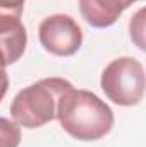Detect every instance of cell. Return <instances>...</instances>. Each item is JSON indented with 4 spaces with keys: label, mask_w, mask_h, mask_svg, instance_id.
I'll return each instance as SVG.
<instances>
[{
    "label": "cell",
    "mask_w": 146,
    "mask_h": 147,
    "mask_svg": "<svg viewBox=\"0 0 146 147\" xmlns=\"http://www.w3.org/2000/svg\"><path fill=\"white\" fill-rule=\"evenodd\" d=\"M55 118L64 132L83 142L103 139L113 127V111L108 105L95 92L76 89L72 84L60 94Z\"/></svg>",
    "instance_id": "1"
},
{
    "label": "cell",
    "mask_w": 146,
    "mask_h": 147,
    "mask_svg": "<svg viewBox=\"0 0 146 147\" xmlns=\"http://www.w3.org/2000/svg\"><path fill=\"white\" fill-rule=\"evenodd\" d=\"M69 86L71 82L65 79L50 77L24 87L10 103L12 121L23 128H40L50 123L55 120L60 94Z\"/></svg>",
    "instance_id": "2"
},
{
    "label": "cell",
    "mask_w": 146,
    "mask_h": 147,
    "mask_svg": "<svg viewBox=\"0 0 146 147\" xmlns=\"http://www.w3.org/2000/svg\"><path fill=\"white\" fill-rule=\"evenodd\" d=\"M100 86L112 103L119 106H136L145 96V69L132 57L112 60L103 69Z\"/></svg>",
    "instance_id": "3"
},
{
    "label": "cell",
    "mask_w": 146,
    "mask_h": 147,
    "mask_svg": "<svg viewBox=\"0 0 146 147\" xmlns=\"http://www.w3.org/2000/svg\"><path fill=\"white\" fill-rule=\"evenodd\" d=\"M38 38L45 51L55 57H72L83 45V29L67 14H52L38 28Z\"/></svg>",
    "instance_id": "4"
},
{
    "label": "cell",
    "mask_w": 146,
    "mask_h": 147,
    "mask_svg": "<svg viewBox=\"0 0 146 147\" xmlns=\"http://www.w3.org/2000/svg\"><path fill=\"white\" fill-rule=\"evenodd\" d=\"M134 2L141 0H79V10L89 26L105 29L113 26L120 14Z\"/></svg>",
    "instance_id": "5"
},
{
    "label": "cell",
    "mask_w": 146,
    "mask_h": 147,
    "mask_svg": "<svg viewBox=\"0 0 146 147\" xmlns=\"http://www.w3.org/2000/svg\"><path fill=\"white\" fill-rule=\"evenodd\" d=\"M28 45V33L21 17L0 16V55L7 65L16 63Z\"/></svg>",
    "instance_id": "6"
},
{
    "label": "cell",
    "mask_w": 146,
    "mask_h": 147,
    "mask_svg": "<svg viewBox=\"0 0 146 147\" xmlns=\"http://www.w3.org/2000/svg\"><path fill=\"white\" fill-rule=\"evenodd\" d=\"M21 128L9 118L0 116V147H19Z\"/></svg>",
    "instance_id": "7"
},
{
    "label": "cell",
    "mask_w": 146,
    "mask_h": 147,
    "mask_svg": "<svg viewBox=\"0 0 146 147\" xmlns=\"http://www.w3.org/2000/svg\"><path fill=\"white\" fill-rule=\"evenodd\" d=\"M26 0H0V16L21 17Z\"/></svg>",
    "instance_id": "8"
},
{
    "label": "cell",
    "mask_w": 146,
    "mask_h": 147,
    "mask_svg": "<svg viewBox=\"0 0 146 147\" xmlns=\"http://www.w3.org/2000/svg\"><path fill=\"white\" fill-rule=\"evenodd\" d=\"M5 67H7V63H5L3 57L0 55V101L3 99V96L9 89V75L5 72Z\"/></svg>",
    "instance_id": "9"
}]
</instances>
